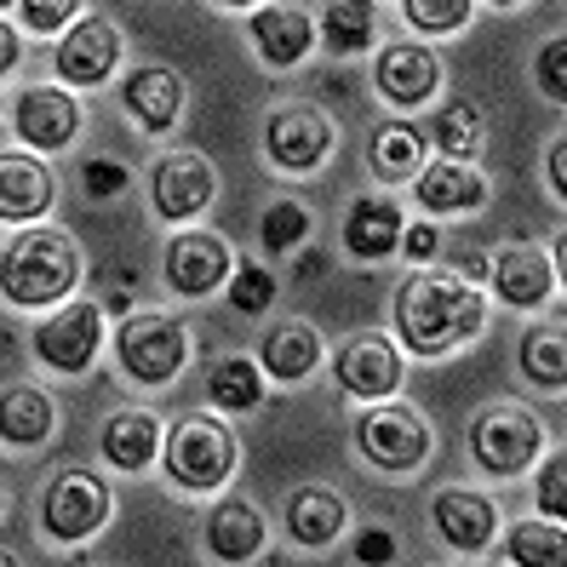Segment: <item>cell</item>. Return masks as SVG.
I'll use <instances>...</instances> for the list:
<instances>
[{
    "label": "cell",
    "mask_w": 567,
    "mask_h": 567,
    "mask_svg": "<svg viewBox=\"0 0 567 567\" xmlns=\"http://www.w3.org/2000/svg\"><path fill=\"white\" fill-rule=\"evenodd\" d=\"M487 327L482 292L464 276H413L395 292V332L413 355H447Z\"/></svg>",
    "instance_id": "cell-1"
},
{
    "label": "cell",
    "mask_w": 567,
    "mask_h": 567,
    "mask_svg": "<svg viewBox=\"0 0 567 567\" xmlns=\"http://www.w3.org/2000/svg\"><path fill=\"white\" fill-rule=\"evenodd\" d=\"M81 281V252L63 229H23V236L0 252V287L12 305H58L63 292Z\"/></svg>",
    "instance_id": "cell-2"
},
{
    "label": "cell",
    "mask_w": 567,
    "mask_h": 567,
    "mask_svg": "<svg viewBox=\"0 0 567 567\" xmlns=\"http://www.w3.org/2000/svg\"><path fill=\"white\" fill-rule=\"evenodd\" d=\"M229 471H236V436L218 419L189 413L173 424V436H166V476L184 493H213L229 482Z\"/></svg>",
    "instance_id": "cell-3"
},
{
    "label": "cell",
    "mask_w": 567,
    "mask_h": 567,
    "mask_svg": "<svg viewBox=\"0 0 567 567\" xmlns=\"http://www.w3.org/2000/svg\"><path fill=\"white\" fill-rule=\"evenodd\" d=\"M189 355V332L173 321V316H161V310H132L121 321V367L138 384H166V379H178V367Z\"/></svg>",
    "instance_id": "cell-4"
},
{
    "label": "cell",
    "mask_w": 567,
    "mask_h": 567,
    "mask_svg": "<svg viewBox=\"0 0 567 567\" xmlns=\"http://www.w3.org/2000/svg\"><path fill=\"white\" fill-rule=\"evenodd\" d=\"M110 522V487L104 476L92 471H63L52 487H47V505H41V527L63 545H81L92 539L97 527Z\"/></svg>",
    "instance_id": "cell-5"
},
{
    "label": "cell",
    "mask_w": 567,
    "mask_h": 567,
    "mask_svg": "<svg viewBox=\"0 0 567 567\" xmlns=\"http://www.w3.org/2000/svg\"><path fill=\"white\" fill-rule=\"evenodd\" d=\"M539 442H545L539 424H533V413L516 408V402L487 408L471 430V447L482 458V471H493V476H522L527 464L539 458Z\"/></svg>",
    "instance_id": "cell-6"
},
{
    "label": "cell",
    "mask_w": 567,
    "mask_h": 567,
    "mask_svg": "<svg viewBox=\"0 0 567 567\" xmlns=\"http://www.w3.org/2000/svg\"><path fill=\"white\" fill-rule=\"evenodd\" d=\"M355 442H361V453L373 458L379 471L408 476V471H419V464L430 458V424L413 408H379V413H367L355 424Z\"/></svg>",
    "instance_id": "cell-7"
},
{
    "label": "cell",
    "mask_w": 567,
    "mask_h": 567,
    "mask_svg": "<svg viewBox=\"0 0 567 567\" xmlns=\"http://www.w3.org/2000/svg\"><path fill=\"white\" fill-rule=\"evenodd\" d=\"M97 344H104V310H97L92 298H81V305L58 310L52 321L35 327V355L47 367H58V373H81V367H92Z\"/></svg>",
    "instance_id": "cell-8"
},
{
    "label": "cell",
    "mask_w": 567,
    "mask_h": 567,
    "mask_svg": "<svg viewBox=\"0 0 567 567\" xmlns=\"http://www.w3.org/2000/svg\"><path fill=\"white\" fill-rule=\"evenodd\" d=\"M264 150H270L276 166L287 173H310L332 155V121L310 104H292V110H276L270 126H264Z\"/></svg>",
    "instance_id": "cell-9"
},
{
    "label": "cell",
    "mask_w": 567,
    "mask_h": 567,
    "mask_svg": "<svg viewBox=\"0 0 567 567\" xmlns=\"http://www.w3.org/2000/svg\"><path fill=\"white\" fill-rule=\"evenodd\" d=\"M150 184H155V213L161 218H173V224H184V218H195V213H207V202H213V166H207V155H195V150H173L155 173H150Z\"/></svg>",
    "instance_id": "cell-10"
},
{
    "label": "cell",
    "mask_w": 567,
    "mask_h": 567,
    "mask_svg": "<svg viewBox=\"0 0 567 567\" xmlns=\"http://www.w3.org/2000/svg\"><path fill=\"white\" fill-rule=\"evenodd\" d=\"M332 367H339V384L350 395H361V402H384V395L402 384V355H395V344L379 339V332H355V339L332 355Z\"/></svg>",
    "instance_id": "cell-11"
},
{
    "label": "cell",
    "mask_w": 567,
    "mask_h": 567,
    "mask_svg": "<svg viewBox=\"0 0 567 567\" xmlns=\"http://www.w3.org/2000/svg\"><path fill=\"white\" fill-rule=\"evenodd\" d=\"M115 58H121L115 23L81 18V23H70V35L58 41V75L70 81V86H97V81H110Z\"/></svg>",
    "instance_id": "cell-12"
},
{
    "label": "cell",
    "mask_w": 567,
    "mask_h": 567,
    "mask_svg": "<svg viewBox=\"0 0 567 567\" xmlns=\"http://www.w3.org/2000/svg\"><path fill=\"white\" fill-rule=\"evenodd\" d=\"M18 138L29 150H63L75 138V126H81V110H75V97L70 92H52V86H29L18 92Z\"/></svg>",
    "instance_id": "cell-13"
},
{
    "label": "cell",
    "mask_w": 567,
    "mask_h": 567,
    "mask_svg": "<svg viewBox=\"0 0 567 567\" xmlns=\"http://www.w3.org/2000/svg\"><path fill=\"white\" fill-rule=\"evenodd\" d=\"M442 81V63L430 47H384L379 52V92L395 110H419Z\"/></svg>",
    "instance_id": "cell-14"
},
{
    "label": "cell",
    "mask_w": 567,
    "mask_h": 567,
    "mask_svg": "<svg viewBox=\"0 0 567 567\" xmlns=\"http://www.w3.org/2000/svg\"><path fill=\"white\" fill-rule=\"evenodd\" d=\"M229 276V247L218 236H178L166 247V287L184 298H202Z\"/></svg>",
    "instance_id": "cell-15"
},
{
    "label": "cell",
    "mask_w": 567,
    "mask_h": 567,
    "mask_svg": "<svg viewBox=\"0 0 567 567\" xmlns=\"http://www.w3.org/2000/svg\"><path fill=\"white\" fill-rule=\"evenodd\" d=\"M493 527H498V516H493V498H487V493H471V487H447V493L436 498V533H442V539H447L458 556L487 550Z\"/></svg>",
    "instance_id": "cell-16"
},
{
    "label": "cell",
    "mask_w": 567,
    "mask_h": 567,
    "mask_svg": "<svg viewBox=\"0 0 567 567\" xmlns=\"http://www.w3.org/2000/svg\"><path fill=\"white\" fill-rule=\"evenodd\" d=\"M402 229H408V218L390 195H361V202L350 207V218H344V247L355 258H390L395 247H402Z\"/></svg>",
    "instance_id": "cell-17"
},
{
    "label": "cell",
    "mask_w": 567,
    "mask_h": 567,
    "mask_svg": "<svg viewBox=\"0 0 567 567\" xmlns=\"http://www.w3.org/2000/svg\"><path fill=\"white\" fill-rule=\"evenodd\" d=\"M493 287L505 305L516 310H533V305H545L550 287H556V270H550V258L539 247H505L493 258Z\"/></svg>",
    "instance_id": "cell-18"
},
{
    "label": "cell",
    "mask_w": 567,
    "mask_h": 567,
    "mask_svg": "<svg viewBox=\"0 0 567 567\" xmlns=\"http://www.w3.org/2000/svg\"><path fill=\"white\" fill-rule=\"evenodd\" d=\"M121 97H126V110H132V121H138V126L166 132V126L178 121V110H184V81L173 70H161V63H150V70H132L126 75Z\"/></svg>",
    "instance_id": "cell-19"
},
{
    "label": "cell",
    "mask_w": 567,
    "mask_h": 567,
    "mask_svg": "<svg viewBox=\"0 0 567 567\" xmlns=\"http://www.w3.org/2000/svg\"><path fill=\"white\" fill-rule=\"evenodd\" d=\"M52 207V173L35 155H0V218L23 224Z\"/></svg>",
    "instance_id": "cell-20"
},
{
    "label": "cell",
    "mask_w": 567,
    "mask_h": 567,
    "mask_svg": "<svg viewBox=\"0 0 567 567\" xmlns=\"http://www.w3.org/2000/svg\"><path fill=\"white\" fill-rule=\"evenodd\" d=\"M252 41H258L264 63L292 70V63L316 47V23H310V12H298V7H264L252 18Z\"/></svg>",
    "instance_id": "cell-21"
},
{
    "label": "cell",
    "mask_w": 567,
    "mask_h": 567,
    "mask_svg": "<svg viewBox=\"0 0 567 567\" xmlns=\"http://www.w3.org/2000/svg\"><path fill=\"white\" fill-rule=\"evenodd\" d=\"M419 202L424 213H476L487 202V184L471 161H436L419 173Z\"/></svg>",
    "instance_id": "cell-22"
},
{
    "label": "cell",
    "mask_w": 567,
    "mask_h": 567,
    "mask_svg": "<svg viewBox=\"0 0 567 567\" xmlns=\"http://www.w3.org/2000/svg\"><path fill=\"white\" fill-rule=\"evenodd\" d=\"M339 527H344V498L332 493V487H298L287 498V533H292L298 545L321 550V545L339 539Z\"/></svg>",
    "instance_id": "cell-23"
},
{
    "label": "cell",
    "mask_w": 567,
    "mask_h": 567,
    "mask_svg": "<svg viewBox=\"0 0 567 567\" xmlns=\"http://www.w3.org/2000/svg\"><path fill=\"white\" fill-rule=\"evenodd\" d=\"M316 361H321V339H316L310 321H281L270 339H264V350H258V367L270 379H281V384H298Z\"/></svg>",
    "instance_id": "cell-24"
},
{
    "label": "cell",
    "mask_w": 567,
    "mask_h": 567,
    "mask_svg": "<svg viewBox=\"0 0 567 567\" xmlns=\"http://www.w3.org/2000/svg\"><path fill=\"white\" fill-rule=\"evenodd\" d=\"M161 447V424L155 413H138V408H126L104 424V458L115 464V471H144V464L155 458Z\"/></svg>",
    "instance_id": "cell-25"
},
{
    "label": "cell",
    "mask_w": 567,
    "mask_h": 567,
    "mask_svg": "<svg viewBox=\"0 0 567 567\" xmlns=\"http://www.w3.org/2000/svg\"><path fill=\"white\" fill-rule=\"evenodd\" d=\"M207 545H213L218 561H252V556L264 550V522H258V511L241 505V498L218 505L213 522H207Z\"/></svg>",
    "instance_id": "cell-26"
},
{
    "label": "cell",
    "mask_w": 567,
    "mask_h": 567,
    "mask_svg": "<svg viewBox=\"0 0 567 567\" xmlns=\"http://www.w3.org/2000/svg\"><path fill=\"white\" fill-rule=\"evenodd\" d=\"M52 424H58V408L47 402L41 390H7V395H0V436H7L12 447L47 442Z\"/></svg>",
    "instance_id": "cell-27"
},
{
    "label": "cell",
    "mask_w": 567,
    "mask_h": 567,
    "mask_svg": "<svg viewBox=\"0 0 567 567\" xmlns=\"http://www.w3.org/2000/svg\"><path fill=\"white\" fill-rule=\"evenodd\" d=\"M207 395L224 413H252L264 402V367L247 361V355H224L213 367V379H207Z\"/></svg>",
    "instance_id": "cell-28"
},
{
    "label": "cell",
    "mask_w": 567,
    "mask_h": 567,
    "mask_svg": "<svg viewBox=\"0 0 567 567\" xmlns=\"http://www.w3.org/2000/svg\"><path fill=\"white\" fill-rule=\"evenodd\" d=\"M419 161H424V132L408 126V121H390L379 126V138H373V173L379 178H413L419 173Z\"/></svg>",
    "instance_id": "cell-29"
},
{
    "label": "cell",
    "mask_w": 567,
    "mask_h": 567,
    "mask_svg": "<svg viewBox=\"0 0 567 567\" xmlns=\"http://www.w3.org/2000/svg\"><path fill=\"white\" fill-rule=\"evenodd\" d=\"M373 0H327V12H321V41L332 52H361L367 41H373Z\"/></svg>",
    "instance_id": "cell-30"
},
{
    "label": "cell",
    "mask_w": 567,
    "mask_h": 567,
    "mask_svg": "<svg viewBox=\"0 0 567 567\" xmlns=\"http://www.w3.org/2000/svg\"><path fill=\"white\" fill-rule=\"evenodd\" d=\"M522 373L539 390H561L567 384V339L561 327H533L522 339Z\"/></svg>",
    "instance_id": "cell-31"
},
{
    "label": "cell",
    "mask_w": 567,
    "mask_h": 567,
    "mask_svg": "<svg viewBox=\"0 0 567 567\" xmlns=\"http://www.w3.org/2000/svg\"><path fill=\"white\" fill-rule=\"evenodd\" d=\"M436 144L447 150V161H471L482 150V115H476V104L453 97V104L436 115Z\"/></svg>",
    "instance_id": "cell-32"
},
{
    "label": "cell",
    "mask_w": 567,
    "mask_h": 567,
    "mask_svg": "<svg viewBox=\"0 0 567 567\" xmlns=\"http://www.w3.org/2000/svg\"><path fill=\"white\" fill-rule=\"evenodd\" d=\"M511 556L527 561V567H556L567 550H561V533H556V527H545V522H522V527H511Z\"/></svg>",
    "instance_id": "cell-33"
},
{
    "label": "cell",
    "mask_w": 567,
    "mask_h": 567,
    "mask_svg": "<svg viewBox=\"0 0 567 567\" xmlns=\"http://www.w3.org/2000/svg\"><path fill=\"white\" fill-rule=\"evenodd\" d=\"M402 12L413 29H424V35H453V29H464V18H471V0H402Z\"/></svg>",
    "instance_id": "cell-34"
},
{
    "label": "cell",
    "mask_w": 567,
    "mask_h": 567,
    "mask_svg": "<svg viewBox=\"0 0 567 567\" xmlns=\"http://www.w3.org/2000/svg\"><path fill=\"white\" fill-rule=\"evenodd\" d=\"M229 305H236L241 316H264L276 305V276L258 270V264H241V270L229 276Z\"/></svg>",
    "instance_id": "cell-35"
},
{
    "label": "cell",
    "mask_w": 567,
    "mask_h": 567,
    "mask_svg": "<svg viewBox=\"0 0 567 567\" xmlns=\"http://www.w3.org/2000/svg\"><path fill=\"white\" fill-rule=\"evenodd\" d=\"M305 229H310L305 207H298V202H276L270 213H264V247H270V252H292L298 241H305Z\"/></svg>",
    "instance_id": "cell-36"
},
{
    "label": "cell",
    "mask_w": 567,
    "mask_h": 567,
    "mask_svg": "<svg viewBox=\"0 0 567 567\" xmlns=\"http://www.w3.org/2000/svg\"><path fill=\"white\" fill-rule=\"evenodd\" d=\"M18 12H23V23L35 29V35H52V29H63L81 12V0H18Z\"/></svg>",
    "instance_id": "cell-37"
},
{
    "label": "cell",
    "mask_w": 567,
    "mask_h": 567,
    "mask_svg": "<svg viewBox=\"0 0 567 567\" xmlns=\"http://www.w3.org/2000/svg\"><path fill=\"white\" fill-rule=\"evenodd\" d=\"M539 505H545V516H550V522H561V516H567V458H561V453H550L545 476H539Z\"/></svg>",
    "instance_id": "cell-38"
},
{
    "label": "cell",
    "mask_w": 567,
    "mask_h": 567,
    "mask_svg": "<svg viewBox=\"0 0 567 567\" xmlns=\"http://www.w3.org/2000/svg\"><path fill=\"white\" fill-rule=\"evenodd\" d=\"M539 86H545L550 104L567 97V41H545V52H539Z\"/></svg>",
    "instance_id": "cell-39"
},
{
    "label": "cell",
    "mask_w": 567,
    "mask_h": 567,
    "mask_svg": "<svg viewBox=\"0 0 567 567\" xmlns=\"http://www.w3.org/2000/svg\"><path fill=\"white\" fill-rule=\"evenodd\" d=\"M132 178H126V166L115 161V155H97V161H86V189L92 195H121Z\"/></svg>",
    "instance_id": "cell-40"
},
{
    "label": "cell",
    "mask_w": 567,
    "mask_h": 567,
    "mask_svg": "<svg viewBox=\"0 0 567 567\" xmlns=\"http://www.w3.org/2000/svg\"><path fill=\"white\" fill-rule=\"evenodd\" d=\"M402 247H408V258H436V247H442V236L430 224H413V229H402Z\"/></svg>",
    "instance_id": "cell-41"
},
{
    "label": "cell",
    "mask_w": 567,
    "mask_h": 567,
    "mask_svg": "<svg viewBox=\"0 0 567 567\" xmlns=\"http://www.w3.org/2000/svg\"><path fill=\"white\" fill-rule=\"evenodd\" d=\"M390 556H395V539L384 527H373V533H361V539H355V561H390Z\"/></svg>",
    "instance_id": "cell-42"
},
{
    "label": "cell",
    "mask_w": 567,
    "mask_h": 567,
    "mask_svg": "<svg viewBox=\"0 0 567 567\" xmlns=\"http://www.w3.org/2000/svg\"><path fill=\"white\" fill-rule=\"evenodd\" d=\"M550 189L567 195V144H550Z\"/></svg>",
    "instance_id": "cell-43"
},
{
    "label": "cell",
    "mask_w": 567,
    "mask_h": 567,
    "mask_svg": "<svg viewBox=\"0 0 567 567\" xmlns=\"http://www.w3.org/2000/svg\"><path fill=\"white\" fill-rule=\"evenodd\" d=\"M12 70H18V35L0 23V75H12Z\"/></svg>",
    "instance_id": "cell-44"
},
{
    "label": "cell",
    "mask_w": 567,
    "mask_h": 567,
    "mask_svg": "<svg viewBox=\"0 0 567 567\" xmlns=\"http://www.w3.org/2000/svg\"><path fill=\"white\" fill-rule=\"evenodd\" d=\"M298 276H327V252H305L298 258Z\"/></svg>",
    "instance_id": "cell-45"
},
{
    "label": "cell",
    "mask_w": 567,
    "mask_h": 567,
    "mask_svg": "<svg viewBox=\"0 0 567 567\" xmlns=\"http://www.w3.org/2000/svg\"><path fill=\"white\" fill-rule=\"evenodd\" d=\"M458 270H464V281H471V276H482V270H487V264H482L476 252H464V258H458Z\"/></svg>",
    "instance_id": "cell-46"
},
{
    "label": "cell",
    "mask_w": 567,
    "mask_h": 567,
    "mask_svg": "<svg viewBox=\"0 0 567 567\" xmlns=\"http://www.w3.org/2000/svg\"><path fill=\"white\" fill-rule=\"evenodd\" d=\"M224 7H252V0H224Z\"/></svg>",
    "instance_id": "cell-47"
},
{
    "label": "cell",
    "mask_w": 567,
    "mask_h": 567,
    "mask_svg": "<svg viewBox=\"0 0 567 567\" xmlns=\"http://www.w3.org/2000/svg\"><path fill=\"white\" fill-rule=\"evenodd\" d=\"M493 7H516V0H493Z\"/></svg>",
    "instance_id": "cell-48"
},
{
    "label": "cell",
    "mask_w": 567,
    "mask_h": 567,
    "mask_svg": "<svg viewBox=\"0 0 567 567\" xmlns=\"http://www.w3.org/2000/svg\"><path fill=\"white\" fill-rule=\"evenodd\" d=\"M0 511H7V498H0Z\"/></svg>",
    "instance_id": "cell-49"
},
{
    "label": "cell",
    "mask_w": 567,
    "mask_h": 567,
    "mask_svg": "<svg viewBox=\"0 0 567 567\" xmlns=\"http://www.w3.org/2000/svg\"><path fill=\"white\" fill-rule=\"evenodd\" d=\"M0 7H12V0H0Z\"/></svg>",
    "instance_id": "cell-50"
}]
</instances>
